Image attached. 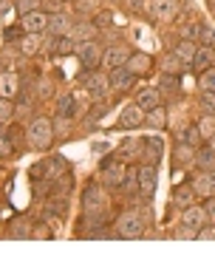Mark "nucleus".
<instances>
[{
	"instance_id": "obj_1",
	"label": "nucleus",
	"mask_w": 215,
	"mask_h": 255,
	"mask_svg": "<svg viewBox=\"0 0 215 255\" xmlns=\"http://www.w3.org/2000/svg\"><path fill=\"white\" fill-rule=\"evenodd\" d=\"M26 139H28V147L31 150H48V147L54 145V125H51V119H45V117H34L31 122H28L26 128Z\"/></svg>"
},
{
	"instance_id": "obj_2",
	"label": "nucleus",
	"mask_w": 215,
	"mask_h": 255,
	"mask_svg": "<svg viewBox=\"0 0 215 255\" xmlns=\"http://www.w3.org/2000/svg\"><path fill=\"white\" fill-rule=\"evenodd\" d=\"M113 236L122 238V241H136V238L144 236V219L136 213V210H127L116 219L113 224Z\"/></svg>"
},
{
	"instance_id": "obj_3",
	"label": "nucleus",
	"mask_w": 215,
	"mask_h": 255,
	"mask_svg": "<svg viewBox=\"0 0 215 255\" xmlns=\"http://www.w3.org/2000/svg\"><path fill=\"white\" fill-rule=\"evenodd\" d=\"M102 51H105V48L99 46L97 40H85V43H77V48H74V57L80 60L82 68L94 71V68L102 63Z\"/></svg>"
},
{
	"instance_id": "obj_4",
	"label": "nucleus",
	"mask_w": 215,
	"mask_h": 255,
	"mask_svg": "<svg viewBox=\"0 0 215 255\" xmlns=\"http://www.w3.org/2000/svg\"><path fill=\"white\" fill-rule=\"evenodd\" d=\"M82 210H85V216H102V210H105V187L99 182H91L82 193Z\"/></svg>"
},
{
	"instance_id": "obj_5",
	"label": "nucleus",
	"mask_w": 215,
	"mask_h": 255,
	"mask_svg": "<svg viewBox=\"0 0 215 255\" xmlns=\"http://www.w3.org/2000/svg\"><path fill=\"white\" fill-rule=\"evenodd\" d=\"M125 164L116 162V159H108V162H102V173H99V184L102 187H108V190H116V187H122V182H125Z\"/></svg>"
},
{
	"instance_id": "obj_6",
	"label": "nucleus",
	"mask_w": 215,
	"mask_h": 255,
	"mask_svg": "<svg viewBox=\"0 0 215 255\" xmlns=\"http://www.w3.org/2000/svg\"><path fill=\"white\" fill-rule=\"evenodd\" d=\"M85 82V91L91 94V100H105L108 97V88H110V77L105 71H88V77H82Z\"/></svg>"
},
{
	"instance_id": "obj_7",
	"label": "nucleus",
	"mask_w": 215,
	"mask_h": 255,
	"mask_svg": "<svg viewBox=\"0 0 215 255\" xmlns=\"http://www.w3.org/2000/svg\"><path fill=\"white\" fill-rule=\"evenodd\" d=\"M156 187H159V170H156V164H142L139 167V196L144 201H150L156 196Z\"/></svg>"
},
{
	"instance_id": "obj_8",
	"label": "nucleus",
	"mask_w": 215,
	"mask_h": 255,
	"mask_svg": "<svg viewBox=\"0 0 215 255\" xmlns=\"http://www.w3.org/2000/svg\"><path fill=\"white\" fill-rule=\"evenodd\" d=\"M179 9H181L179 0H147V11H150L156 20H161V23L173 20L179 14Z\"/></svg>"
},
{
	"instance_id": "obj_9",
	"label": "nucleus",
	"mask_w": 215,
	"mask_h": 255,
	"mask_svg": "<svg viewBox=\"0 0 215 255\" xmlns=\"http://www.w3.org/2000/svg\"><path fill=\"white\" fill-rule=\"evenodd\" d=\"M190 187H193L196 196H201V199H213L215 196V170H198V173L193 176Z\"/></svg>"
},
{
	"instance_id": "obj_10",
	"label": "nucleus",
	"mask_w": 215,
	"mask_h": 255,
	"mask_svg": "<svg viewBox=\"0 0 215 255\" xmlns=\"http://www.w3.org/2000/svg\"><path fill=\"white\" fill-rule=\"evenodd\" d=\"M48 28V11H31V14H23V23H20V31L23 34H45Z\"/></svg>"
},
{
	"instance_id": "obj_11",
	"label": "nucleus",
	"mask_w": 215,
	"mask_h": 255,
	"mask_svg": "<svg viewBox=\"0 0 215 255\" xmlns=\"http://www.w3.org/2000/svg\"><path fill=\"white\" fill-rule=\"evenodd\" d=\"M144 114H147V111L139 108L136 102L125 105L122 114H119V128H125V130H136V128H142L144 125Z\"/></svg>"
},
{
	"instance_id": "obj_12",
	"label": "nucleus",
	"mask_w": 215,
	"mask_h": 255,
	"mask_svg": "<svg viewBox=\"0 0 215 255\" xmlns=\"http://www.w3.org/2000/svg\"><path fill=\"white\" fill-rule=\"evenodd\" d=\"M127 57H130V48L122 46V43H113V46H108L102 51V65L105 68H119V65L127 63Z\"/></svg>"
},
{
	"instance_id": "obj_13",
	"label": "nucleus",
	"mask_w": 215,
	"mask_h": 255,
	"mask_svg": "<svg viewBox=\"0 0 215 255\" xmlns=\"http://www.w3.org/2000/svg\"><path fill=\"white\" fill-rule=\"evenodd\" d=\"M108 77H110V88H113V91H130V88L136 85V80H139L136 74L127 71L125 65H119V68H110V74H108Z\"/></svg>"
},
{
	"instance_id": "obj_14",
	"label": "nucleus",
	"mask_w": 215,
	"mask_h": 255,
	"mask_svg": "<svg viewBox=\"0 0 215 255\" xmlns=\"http://www.w3.org/2000/svg\"><path fill=\"white\" fill-rule=\"evenodd\" d=\"M181 224L184 227H190V230H201V227H207L210 221H207V213H204V207H198V204H190V207H184V213H181Z\"/></svg>"
},
{
	"instance_id": "obj_15",
	"label": "nucleus",
	"mask_w": 215,
	"mask_h": 255,
	"mask_svg": "<svg viewBox=\"0 0 215 255\" xmlns=\"http://www.w3.org/2000/svg\"><path fill=\"white\" fill-rule=\"evenodd\" d=\"M71 20H68V14H63V11H51L48 14V28H45V34L48 37H65L68 31H71Z\"/></svg>"
},
{
	"instance_id": "obj_16",
	"label": "nucleus",
	"mask_w": 215,
	"mask_h": 255,
	"mask_svg": "<svg viewBox=\"0 0 215 255\" xmlns=\"http://www.w3.org/2000/svg\"><path fill=\"white\" fill-rule=\"evenodd\" d=\"M125 68L130 74H136V77H144V74H150V68H153V57L144 54V51H133V54L127 57Z\"/></svg>"
},
{
	"instance_id": "obj_17",
	"label": "nucleus",
	"mask_w": 215,
	"mask_h": 255,
	"mask_svg": "<svg viewBox=\"0 0 215 255\" xmlns=\"http://www.w3.org/2000/svg\"><path fill=\"white\" fill-rule=\"evenodd\" d=\"M45 37H48V34H45ZM74 48H77V43L65 34V37H48V46H45V51H48V54H54V57H68V54H74Z\"/></svg>"
},
{
	"instance_id": "obj_18",
	"label": "nucleus",
	"mask_w": 215,
	"mask_h": 255,
	"mask_svg": "<svg viewBox=\"0 0 215 255\" xmlns=\"http://www.w3.org/2000/svg\"><path fill=\"white\" fill-rule=\"evenodd\" d=\"M142 150H144V139L130 136L116 147V159H142Z\"/></svg>"
},
{
	"instance_id": "obj_19",
	"label": "nucleus",
	"mask_w": 215,
	"mask_h": 255,
	"mask_svg": "<svg viewBox=\"0 0 215 255\" xmlns=\"http://www.w3.org/2000/svg\"><path fill=\"white\" fill-rule=\"evenodd\" d=\"M20 94V77L14 71H3L0 74V97L3 100H14Z\"/></svg>"
},
{
	"instance_id": "obj_20",
	"label": "nucleus",
	"mask_w": 215,
	"mask_h": 255,
	"mask_svg": "<svg viewBox=\"0 0 215 255\" xmlns=\"http://www.w3.org/2000/svg\"><path fill=\"white\" fill-rule=\"evenodd\" d=\"M45 48V34H23L20 37V54L34 57Z\"/></svg>"
},
{
	"instance_id": "obj_21",
	"label": "nucleus",
	"mask_w": 215,
	"mask_h": 255,
	"mask_svg": "<svg viewBox=\"0 0 215 255\" xmlns=\"http://www.w3.org/2000/svg\"><path fill=\"white\" fill-rule=\"evenodd\" d=\"M193 159H196V147H190L187 142H181V145L173 150V170H184V167H190Z\"/></svg>"
},
{
	"instance_id": "obj_22",
	"label": "nucleus",
	"mask_w": 215,
	"mask_h": 255,
	"mask_svg": "<svg viewBox=\"0 0 215 255\" xmlns=\"http://www.w3.org/2000/svg\"><path fill=\"white\" fill-rule=\"evenodd\" d=\"M136 105L144 111H150L156 108V105H161V91H159V85L153 88V85H147V88H142V91L136 94Z\"/></svg>"
},
{
	"instance_id": "obj_23",
	"label": "nucleus",
	"mask_w": 215,
	"mask_h": 255,
	"mask_svg": "<svg viewBox=\"0 0 215 255\" xmlns=\"http://www.w3.org/2000/svg\"><path fill=\"white\" fill-rule=\"evenodd\" d=\"M144 125L150 128V130H164L167 128V108L164 105H156L144 114Z\"/></svg>"
},
{
	"instance_id": "obj_24",
	"label": "nucleus",
	"mask_w": 215,
	"mask_h": 255,
	"mask_svg": "<svg viewBox=\"0 0 215 255\" xmlns=\"http://www.w3.org/2000/svg\"><path fill=\"white\" fill-rule=\"evenodd\" d=\"M99 28L94 26V23H74L71 31H68V37H71L74 43H85V40H97Z\"/></svg>"
},
{
	"instance_id": "obj_25",
	"label": "nucleus",
	"mask_w": 215,
	"mask_h": 255,
	"mask_svg": "<svg viewBox=\"0 0 215 255\" xmlns=\"http://www.w3.org/2000/svg\"><path fill=\"white\" fill-rule=\"evenodd\" d=\"M193 164H196L198 170H215V150L210 145H198Z\"/></svg>"
},
{
	"instance_id": "obj_26",
	"label": "nucleus",
	"mask_w": 215,
	"mask_h": 255,
	"mask_svg": "<svg viewBox=\"0 0 215 255\" xmlns=\"http://www.w3.org/2000/svg\"><path fill=\"white\" fill-rule=\"evenodd\" d=\"M173 204L176 207H190V204H196V190L190 187V184H176L173 187Z\"/></svg>"
},
{
	"instance_id": "obj_27",
	"label": "nucleus",
	"mask_w": 215,
	"mask_h": 255,
	"mask_svg": "<svg viewBox=\"0 0 215 255\" xmlns=\"http://www.w3.org/2000/svg\"><path fill=\"white\" fill-rule=\"evenodd\" d=\"M144 164H156L161 159V136H147L144 139V150H142Z\"/></svg>"
},
{
	"instance_id": "obj_28",
	"label": "nucleus",
	"mask_w": 215,
	"mask_h": 255,
	"mask_svg": "<svg viewBox=\"0 0 215 255\" xmlns=\"http://www.w3.org/2000/svg\"><path fill=\"white\" fill-rule=\"evenodd\" d=\"M190 65H193L196 71H198V68H201V71L213 68V65H215V51H213V48H207V46H198L196 48V57H193V63H190Z\"/></svg>"
},
{
	"instance_id": "obj_29",
	"label": "nucleus",
	"mask_w": 215,
	"mask_h": 255,
	"mask_svg": "<svg viewBox=\"0 0 215 255\" xmlns=\"http://www.w3.org/2000/svg\"><path fill=\"white\" fill-rule=\"evenodd\" d=\"M196 48H198V46L193 43V40H181V43L173 48L170 54H173V57H179L184 65H190V63H193V57H196Z\"/></svg>"
},
{
	"instance_id": "obj_30",
	"label": "nucleus",
	"mask_w": 215,
	"mask_h": 255,
	"mask_svg": "<svg viewBox=\"0 0 215 255\" xmlns=\"http://www.w3.org/2000/svg\"><path fill=\"white\" fill-rule=\"evenodd\" d=\"M57 117H63V119L74 117V94L71 91L60 94V100H57Z\"/></svg>"
},
{
	"instance_id": "obj_31",
	"label": "nucleus",
	"mask_w": 215,
	"mask_h": 255,
	"mask_svg": "<svg viewBox=\"0 0 215 255\" xmlns=\"http://www.w3.org/2000/svg\"><path fill=\"white\" fill-rule=\"evenodd\" d=\"M196 46H207V48L215 46V31L207 26V23H198V28H196Z\"/></svg>"
},
{
	"instance_id": "obj_32",
	"label": "nucleus",
	"mask_w": 215,
	"mask_h": 255,
	"mask_svg": "<svg viewBox=\"0 0 215 255\" xmlns=\"http://www.w3.org/2000/svg\"><path fill=\"white\" fill-rule=\"evenodd\" d=\"M181 82H179V74H161L159 80V91L161 94H179Z\"/></svg>"
},
{
	"instance_id": "obj_33",
	"label": "nucleus",
	"mask_w": 215,
	"mask_h": 255,
	"mask_svg": "<svg viewBox=\"0 0 215 255\" xmlns=\"http://www.w3.org/2000/svg\"><path fill=\"white\" fill-rule=\"evenodd\" d=\"M91 23H94V26H97L99 31H105V28L113 26V11H110V9H99L97 14L91 17Z\"/></svg>"
},
{
	"instance_id": "obj_34",
	"label": "nucleus",
	"mask_w": 215,
	"mask_h": 255,
	"mask_svg": "<svg viewBox=\"0 0 215 255\" xmlns=\"http://www.w3.org/2000/svg\"><path fill=\"white\" fill-rule=\"evenodd\" d=\"M198 108H201V114L215 117V91H201L198 94Z\"/></svg>"
},
{
	"instance_id": "obj_35",
	"label": "nucleus",
	"mask_w": 215,
	"mask_h": 255,
	"mask_svg": "<svg viewBox=\"0 0 215 255\" xmlns=\"http://www.w3.org/2000/svg\"><path fill=\"white\" fill-rule=\"evenodd\" d=\"M184 71V63H181L179 57L167 54L164 57V63H161V74H181Z\"/></svg>"
},
{
	"instance_id": "obj_36",
	"label": "nucleus",
	"mask_w": 215,
	"mask_h": 255,
	"mask_svg": "<svg viewBox=\"0 0 215 255\" xmlns=\"http://www.w3.org/2000/svg\"><path fill=\"white\" fill-rule=\"evenodd\" d=\"M198 88H201V91H215V65L213 68H207V71H201V77H198Z\"/></svg>"
},
{
	"instance_id": "obj_37",
	"label": "nucleus",
	"mask_w": 215,
	"mask_h": 255,
	"mask_svg": "<svg viewBox=\"0 0 215 255\" xmlns=\"http://www.w3.org/2000/svg\"><path fill=\"white\" fill-rule=\"evenodd\" d=\"M11 119H14V102L0 97V125H6V122H11Z\"/></svg>"
},
{
	"instance_id": "obj_38",
	"label": "nucleus",
	"mask_w": 215,
	"mask_h": 255,
	"mask_svg": "<svg viewBox=\"0 0 215 255\" xmlns=\"http://www.w3.org/2000/svg\"><path fill=\"white\" fill-rule=\"evenodd\" d=\"M74 9L80 11V14H97L99 0H74Z\"/></svg>"
},
{
	"instance_id": "obj_39",
	"label": "nucleus",
	"mask_w": 215,
	"mask_h": 255,
	"mask_svg": "<svg viewBox=\"0 0 215 255\" xmlns=\"http://www.w3.org/2000/svg\"><path fill=\"white\" fill-rule=\"evenodd\" d=\"M198 130H201V136H204V139H210L215 133V117L204 114V117H201V122H198Z\"/></svg>"
},
{
	"instance_id": "obj_40",
	"label": "nucleus",
	"mask_w": 215,
	"mask_h": 255,
	"mask_svg": "<svg viewBox=\"0 0 215 255\" xmlns=\"http://www.w3.org/2000/svg\"><path fill=\"white\" fill-rule=\"evenodd\" d=\"M14 153V145H11V136L6 130H0V159H9Z\"/></svg>"
},
{
	"instance_id": "obj_41",
	"label": "nucleus",
	"mask_w": 215,
	"mask_h": 255,
	"mask_svg": "<svg viewBox=\"0 0 215 255\" xmlns=\"http://www.w3.org/2000/svg\"><path fill=\"white\" fill-rule=\"evenodd\" d=\"M40 6H43V0H17L20 17H23V14H31V11H40Z\"/></svg>"
},
{
	"instance_id": "obj_42",
	"label": "nucleus",
	"mask_w": 215,
	"mask_h": 255,
	"mask_svg": "<svg viewBox=\"0 0 215 255\" xmlns=\"http://www.w3.org/2000/svg\"><path fill=\"white\" fill-rule=\"evenodd\" d=\"M201 130H198V125H193V128H187V133H184V139H181V142H187L190 147H198L201 145Z\"/></svg>"
},
{
	"instance_id": "obj_43",
	"label": "nucleus",
	"mask_w": 215,
	"mask_h": 255,
	"mask_svg": "<svg viewBox=\"0 0 215 255\" xmlns=\"http://www.w3.org/2000/svg\"><path fill=\"white\" fill-rule=\"evenodd\" d=\"M122 187H125L127 193H139V170H130V173H125V182H122Z\"/></svg>"
},
{
	"instance_id": "obj_44",
	"label": "nucleus",
	"mask_w": 215,
	"mask_h": 255,
	"mask_svg": "<svg viewBox=\"0 0 215 255\" xmlns=\"http://www.w3.org/2000/svg\"><path fill=\"white\" fill-rule=\"evenodd\" d=\"M11 238H31V227L26 221H14L11 224Z\"/></svg>"
},
{
	"instance_id": "obj_45",
	"label": "nucleus",
	"mask_w": 215,
	"mask_h": 255,
	"mask_svg": "<svg viewBox=\"0 0 215 255\" xmlns=\"http://www.w3.org/2000/svg\"><path fill=\"white\" fill-rule=\"evenodd\" d=\"M48 216H65V199H54L51 204H48Z\"/></svg>"
},
{
	"instance_id": "obj_46",
	"label": "nucleus",
	"mask_w": 215,
	"mask_h": 255,
	"mask_svg": "<svg viewBox=\"0 0 215 255\" xmlns=\"http://www.w3.org/2000/svg\"><path fill=\"white\" fill-rule=\"evenodd\" d=\"M31 238H51V230H48V224H34V230H31Z\"/></svg>"
},
{
	"instance_id": "obj_47",
	"label": "nucleus",
	"mask_w": 215,
	"mask_h": 255,
	"mask_svg": "<svg viewBox=\"0 0 215 255\" xmlns=\"http://www.w3.org/2000/svg\"><path fill=\"white\" fill-rule=\"evenodd\" d=\"M198 241H215V224L213 227H201L198 230Z\"/></svg>"
},
{
	"instance_id": "obj_48",
	"label": "nucleus",
	"mask_w": 215,
	"mask_h": 255,
	"mask_svg": "<svg viewBox=\"0 0 215 255\" xmlns=\"http://www.w3.org/2000/svg\"><path fill=\"white\" fill-rule=\"evenodd\" d=\"M204 213H207V221H210V224H215V196L204 204Z\"/></svg>"
},
{
	"instance_id": "obj_49",
	"label": "nucleus",
	"mask_w": 215,
	"mask_h": 255,
	"mask_svg": "<svg viewBox=\"0 0 215 255\" xmlns=\"http://www.w3.org/2000/svg\"><path fill=\"white\" fill-rule=\"evenodd\" d=\"M11 6H14L11 0H0V17H3V14H9V11H11Z\"/></svg>"
},
{
	"instance_id": "obj_50",
	"label": "nucleus",
	"mask_w": 215,
	"mask_h": 255,
	"mask_svg": "<svg viewBox=\"0 0 215 255\" xmlns=\"http://www.w3.org/2000/svg\"><path fill=\"white\" fill-rule=\"evenodd\" d=\"M210 147H213V150H215V133H213V136H210Z\"/></svg>"
},
{
	"instance_id": "obj_51",
	"label": "nucleus",
	"mask_w": 215,
	"mask_h": 255,
	"mask_svg": "<svg viewBox=\"0 0 215 255\" xmlns=\"http://www.w3.org/2000/svg\"><path fill=\"white\" fill-rule=\"evenodd\" d=\"M0 74H3V71H0Z\"/></svg>"
}]
</instances>
